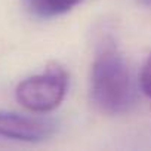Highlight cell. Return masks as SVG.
Listing matches in <instances>:
<instances>
[{
  "label": "cell",
  "instance_id": "cell-1",
  "mask_svg": "<svg viewBox=\"0 0 151 151\" xmlns=\"http://www.w3.org/2000/svg\"><path fill=\"white\" fill-rule=\"evenodd\" d=\"M91 95L96 108L110 116L126 113L135 102L130 70L110 37L102 39L92 62Z\"/></svg>",
  "mask_w": 151,
  "mask_h": 151
},
{
  "label": "cell",
  "instance_id": "cell-2",
  "mask_svg": "<svg viewBox=\"0 0 151 151\" xmlns=\"http://www.w3.org/2000/svg\"><path fill=\"white\" fill-rule=\"evenodd\" d=\"M68 76L58 64L49 65L42 74L22 80L15 91L17 101L33 113H49L65 98Z\"/></svg>",
  "mask_w": 151,
  "mask_h": 151
},
{
  "label": "cell",
  "instance_id": "cell-3",
  "mask_svg": "<svg viewBox=\"0 0 151 151\" xmlns=\"http://www.w3.org/2000/svg\"><path fill=\"white\" fill-rule=\"evenodd\" d=\"M55 129V122L49 119L0 111V138L22 142H40L47 139Z\"/></svg>",
  "mask_w": 151,
  "mask_h": 151
},
{
  "label": "cell",
  "instance_id": "cell-4",
  "mask_svg": "<svg viewBox=\"0 0 151 151\" xmlns=\"http://www.w3.org/2000/svg\"><path fill=\"white\" fill-rule=\"evenodd\" d=\"M83 0H25L28 11L37 18H53L67 14Z\"/></svg>",
  "mask_w": 151,
  "mask_h": 151
},
{
  "label": "cell",
  "instance_id": "cell-5",
  "mask_svg": "<svg viewBox=\"0 0 151 151\" xmlns=\"http://www.w3.org/2000/svg\"><path fill=\"white\" fill-rule=\"evenodd\" d=\"M139 83H141V89L142 92L151 98V56L147 59V62L142 67L141 71V77H139Z\"/></svg>",
  "mask_w": 151,
  "mask_h": 151
}]
</instances>
